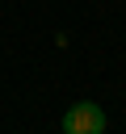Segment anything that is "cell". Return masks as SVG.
Returning <instances> with one entry per match:
<instances>
[{
	"instance_id": "1",
	"label": "cell",
	"mask_w": 126,
	"mask_h": 134,
	"mask_svg": "<svg viewBox=\"0 0 126 134\" xmlns=\"http://www.w3.org/2000/svg\"><path fill=\"white\" fill-rule=\"evenodd\" d=\"M59 126H63L67 134H101V130H105V109L92 105V100H76V105L63 113Z\"/></svg>"
}]
</instances>
